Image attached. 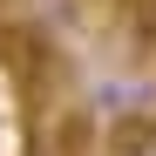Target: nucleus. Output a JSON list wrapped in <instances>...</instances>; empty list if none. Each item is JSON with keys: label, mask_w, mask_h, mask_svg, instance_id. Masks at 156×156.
<instances>
[{"label": "nucleus", "mask_w": 156, "mask_h": 156, "mask_svg": "<svg viewBox=\"0 0 156 156\" xmlns=\"http://www.w3.org/2000/svg\"><path fill=\"white\" fill-rule=\"evenodd\" d=\"M109 156H156V115H122V122H109Z\"/></svg>", "instance_id": "nucleus-1"}]
</instances>
